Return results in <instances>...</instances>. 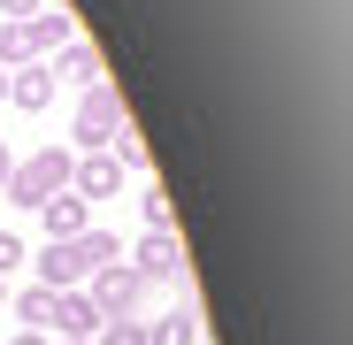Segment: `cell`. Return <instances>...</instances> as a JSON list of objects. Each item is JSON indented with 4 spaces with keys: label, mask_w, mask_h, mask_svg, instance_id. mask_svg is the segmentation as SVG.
<instances>
[{
    "label": "cell",
    "mask_w": 353,
    "mask_h": 345,
    "mask_svg": "<svg viewBox=\"0 0 353 345\" xmlns=\"http://www.w3.org/2000/svg\"><path fill=\"white\" fill-rule=\"evenodd\" d=\"M46 70H54V85H77V92L108 77V70H100V46H92V39H70V46H54V54H46Z\"/></svg>",
    "instance_id": "7"
},
{
    "label": "cell",
    "mask_w": 353,
    "mask_h": 345,
    "mask_svg": "<svg viewBox=\"0 0 353 345\" xmlns=\"http://www.w3.org/2000/svg\"><path fill=\"white\" fill-rule=\"evenodd\" d=\"M70 146H39V154H23L16 169H8V185H0V192H8V207H23V215H39L54 192H70Z\"/></svg>",
    "instance_id": "2"
},
{
    "label": "cell",
    "mask_w": 353,
    "mask_h": 345,
    "mask_svg": "<svg viewBox=\"0 0 353 345\" xmlns=\"http://www.w3.org/2000/svg\"><path fill=\"white\" fill-rule=\"evenodd\" d=\"M23 62H46L39 39H31V23H0V70H23Z\"/></svg>",
    "instance_id": "11"
},
{
    "label": "cell",
    "mask_w": 353,
    "mask_h": 345,
    "mask_svg": "<svg viewBox=\"0 0 353 345\" xmlns=\"http://www.w3.org/2000/svg\"><path fill=\"white\" fill-rule=\"evenodd\" d=\"M54 92H62V85H54V70H46V62L8 70V100H16L23 115H46V107H54Z\"/></svg>",
    "instance_id": "8"
},
{
    "label": "cell",
    "mask_w": 353,
    "mask_h": 345,
    "mask_svg": "<svg viewBox=\"0 0 353 345\" xmlns=\"http://www.w3.org/2000/svg\"><path fill=\"white\" fill-rule=\"evenodd\" d=\"M39 230H46V246H54V238H77V230H92V207H85L77 192H54V200L39 207Z\"/></svg>",
    "instance_id": "9"
},
{
    "label": "cell",
    "mask_w": 353,
    "mask_h": 345,
    "mask_svg": "<svg viewBox=\"0 0 353 345\" xmlns=\"http://www.w3.org/2000/svg\"><path fill=\"white\" fill-rule=\"evenodd\" d=\"M0 307H8V284H0Z\"/></svg>",
    "instance_id": "23"
},
{
    "label": "cell",
    "mask_w": 353,
    "mask_h": 345,
    "mask_svg": "<svg viewBox=\"0 0 353 345\" xmlns=\"http://www.w3.org/2000/svg\"><path fill=\"white\" fill-rule=\"evenodd\" d=\"M92 345H146V322H100Z\"/></svg>",
    "instance_id": "17"
},
{
    "label": "cell",
    "mask_w": 353,
    "mask_h": 345,
    "mask_svg": "<svg viewBox=\"0 0 353 345\" xmlns=\"http://www.w3.org/2000/svg\"><path fill=\"white\" fill-rule=\"evenodd\" d=\"M123 269L139 284H169V276H185V246H176V230H146L139 246H123Z\"/></svg>",
    "instance_id": "5"
},
{
    "label": "cell",
    "mask_w": 353,
    "mask_h": 345,
    "mask_svg": "<svg viewBox=\"0 0 353 345\" xmlns=\"http://www.w3.org/2000/svg\"><path fill=\"white\" fill-rule=\"evenodd\" d=\"M146 345H200V322L192 315H161V322H146Z\"/></svg>",
    "instance_id": "14"
},
{
    "label": "cell",
    "mask_w": 353,
    "mask_h": 345,
    "mask_svg": "<svg viewBox=\"0 0 353 345\" xmlns=\"http://www.w3.org/2000/svg\"><path fill=\"white\" fill-rule=\"evenodd\" d=\"M115 261H123V238H115L108 222H92V230H77V238L39 246V284L46 292H77L92 269H115Z\"/></svg>",
    "instance_id": "1"
},
{
    "label": "cell",
    "mask_w": 353,
    "mask_h": 345,
    "mask_svg": "<svg viewBox=\"0 0 353 345\" xmlns=\"http://www.w3.org/2000/svg\"><path fill=\"white\" fill-rule=\"evenodd\" d=\"M23 261H31V246L16 238V230H0V284H8V276H16Z\"/></svg>",
    "instance_id": "16"
},
{
    "label": "cell",
    "mask_w": 353,
    "mask_h": 345,
    "mask_svg": "<svg viewBox=\"0 0 353 345\" xmlns=\"http://www.w3.org/2000/svg\"><path fill=\"white\" fill-rule=\"evenodd\" d=\"M85 300L100 307V322H139V300H146V284L115 261V269H92L85 276Z\"/></svg>",
    "instance_id": "4"
},
{
    "label": "cell",
    "mask_w": 353,
    "mask_h": 345,
    "mask_svg": "<svg viewBox=\"0 0 353 345\" xmlns=\"http://www.w3.org/2000/svg\"><path fill=\"white\" fill-rule=\"evenodd\" d=\"M0 100H8V70H0Z\"/></svg>",
    "instance_id": "22"
},
{
    "label": "cell",
    "mask_w": 353,
    "mask_h": 345,
    "mask_svg": "<svg viewBox=\"0 0 353 345\" xmlns=\"http://www.w3.org/2000/svg\"><path fill=\"white\" fill-rule=\"evenodd\" d=\"M139 215H146V230H176V215H169V192H161V177L139 192Z\"/></svg>",
    "instance_id": "15"
},
{
    "label": "cell",
    "mask_w": 353,
    "mask_h": 345,
    "mask_svg": "<svg viewBox=\"0 0 353 345\" xmlns=\"http://www.w3.org/2000/svg\"><path fill=\"white\" fill-rule=\"evenodd\" d=\"M31 23V39H39V54H54V46H70L77 39V23L62 16V8H39V16H23Z\"/></svg>",
    "instance_id": "12"
},
{
    "label": "cell",
    "mask_w": 353,
    "mask_h": 345,
    "mask_svg": "<svg viewBox=\"0 0 353 345\" xmlns=\"http://www.w3.org/2000/svg\"><path fill=\"white\" fill-rule=\"evenodd\" d=\"M8 307H16V322H23V330H54V292H46V284H31V292H16Z\"/></svg>",
    "instance_id": "13"
},
{
    "label": "cell",
    "mask_w": 353,
    "mask_h": 345,
    "mask_svg": "<svg viewBox=\"0 0 353 345\" xmlns=\"http://www.w3.org/2000/svg\"><path fill=\"white\" fill-rule=\"evenodd\" d=\"M46 0H0V23H23V16H39Z\"/></svg>",
    "instance_id": "18"
},
{
    "label": "cell",
    "mask_w": 353,
    "mask_h": 345,
    "mask_svg": "<svg viewBox=\"0 0 353 345\" xmlns=\"http://www.w3.org/2000/svg\"><path fill=\"white\" fill-rule=\"evenodd\" d=\"M8 345H54V337H46V330H16Z\"/></svg>",
    "instance_id": "19"
},
{
    "label": "cell",
    "mask_w": 353,
    "mask_h": 345,
    "mask_svg": "<svg viewBox=\"0 0 353 345\" xmlns=\"http://www.w3.org/2000/svg\"><path fill=\"white\" fill-rule=\"evenodd\" d=\"M123 123H131V115H123V92H115L108 77L85 85V92H77V115H70V154H100Z\"/></svg>",
    "instance_id": "3"
},
{
    "label": "cell",
    "mask_w": 353,
    "mask_h": 345,
    "mask_svg": "<svg viewBox=\"0 0 353 345\" xmlns=\"http://www.w3.org/2000/svg\"><path fill=\"white\" fill-rule=\"evenodd\" d=\"M70 192H77L85 207H92V200H115V192H123V161H115L108 146H100V154H77V161H70Z\"/></svg>",
    "instance_id": "6"
},
{
    "label": "cell",
    "mask_w": 353,
    "mask_h": 345,
    "mask_svg": "<svg viewBox=\"0 0 353 345\" xmlns=\"http://www.w3.org/2000/svg\"><path fill=\"white\" fill-rule=\"evenodd\" d=\"M54 345H92V337H54Z\"/></svg>",
    "instance_id": "21"
},
{
    "label": "cell",
    "mask_w": 353,
    "mask_h": 345,
    "mask_svg": "<svg viewBox=\"0 0 353 345\" xmlns=\"http://www.w3.org/2000/svg\"><path fill=\"white\" fill-rule=\"evenodd\" d=\"M54 337H100V307L85 300V284L77 292H54Z\"/></svg>",
    "instance_id": "10"
},
{
    "label": "cell",
    "mask_w": 353,
    "mask_h": 345,
    "mask_svg": "<svg viewBox=\"0 0 353 345\" xmlns=\"http://www.w3.org/2000/svg\"><path fill=\"white\" fill-rule=\"evenodd\" d=\"M8 169H16V154H8V138H0V185H8Z\"/></svg>",
    "instance_id": "20"
}]
</instances>
